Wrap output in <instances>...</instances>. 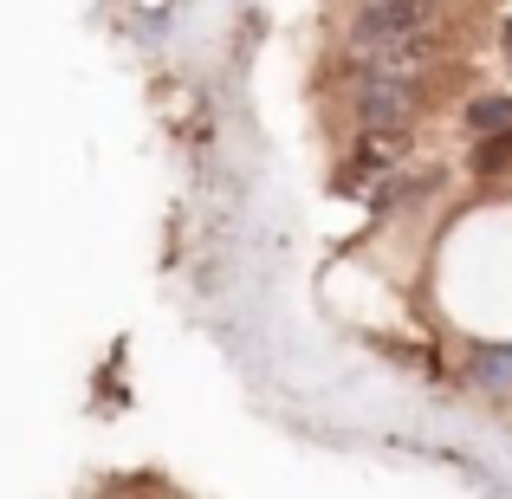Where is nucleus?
Wrapping results in <instances>:
<instances>
[{
    "label": "nucleus",
    "mask_w": 512,
    "mask_h": 499,
    "mask_svg": "<svg viewBox=\"0 0 512 499\" xmlns=\"http://www.w3.org/2000/svg\"><path fill=\"white\" fill-rule=\"evenodd\" d=\"M415 117V78L409 72H363L357 85V124L363 130H409Z\"/></svg>",
    "instance_id": "f257e3e1"
},
{
    "label": "nucleus",
    "mask_w": 512,
    "mask_h": 499,
    "mask_svg": "<svg viewBox=\"0 0 512 499\" xmlns=\"http://www.w3.org/2000/svg\"><path fill=\"white\" fill-rule=\"evenodd\" d=\"M428 0H363L357 20H350V46H376V39H402L428 26Z\"/></svg>",
    "instance_id": "f03ea898"
},
{
    "label": "nucleus",
    "mask_w": 512,
    "mask_h": 499,
    "mask_svg": "<svg viewBox=\"0 0 512 499\" xmlns=\"http://www.w3.org/2000/svg\"><path fill=\"white\" fill-rule=\"evenodd\" d=\"M402 156H409V130H363L357 156H350L344 182L363 188V182H383L389 169H402Z\"/></svg>",
    "instance_id": "7ed1b4c3"
},
{
    "label": "nucleus",
    "mask_w": 512,
    "mask_h": 499,
    "mask_svg": "<svg viewBox=\"0 0 512 499\" xmlns=\"http://www.w3.org/2000/svg\"><path fill=\"white\" fill-rule=\"evenodd\" d=\"M422 59H428V26L422 33H402V39H376V46H357L350 52V65L357 72H422Z\"/></svg>",
    "instance_id": "20e7f679"
},
{
    "label": "nucleus",
    "mask_w": 512,
    "mask_h": 499,
    "mask_svg": "<svg viewBox=\"0 0 512 499\" xmlns=\"http://www.w3.org/2000/svg\"><path fill=\"white\" fill-rule=\"evenodd\" d=\"M506 124H512V98L506 91H487V98L467 104V130H480V137H487V130H506Z\"/></svg>",
    "instance_id": "39448f33"
},
{
    "label": "nucleus",
    "mask_w": 512,
    "mask_h": 499,
    "mask_svg": "<svg viewBox=\"0 0 512 499\" xmlns=\"http://www.w3.org/2000/svg\"><path fill=\"white\" fill-rule=\"evenodd\" d=\"M474 383L480 389H512V344H493L474 357Z\"/></svg>",
    "instance_id": "423d86ee"
},
{
    "label": "nucleus",
    "mask_w": 512,
    "mask_h": 499,
    "mask_svg": "<svg viewBox=\"0 0 512 499\" xmlns=\"http://www.w3.org/2000/svg\"><path fill=\"white\" fill-rule=\"evenodd\" d=\"M506 52H512V26H506Z\"/></svg>",
    "instance_id": "0eeeda50"
}]
</instances>
